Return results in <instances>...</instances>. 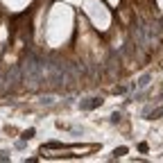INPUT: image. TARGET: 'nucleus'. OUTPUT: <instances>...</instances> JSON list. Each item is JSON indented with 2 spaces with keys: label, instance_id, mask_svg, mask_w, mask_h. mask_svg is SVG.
<instances>
[{
  "label": "nucleus",
  "instance_id": "nucleus-2",
  "mask_svg": "<svg viewBox=\"0 0 163 163\" xmlns=\"http://www.w3.org/2000/svg\"><path fill=\"white\" fill-rule=\"evenodd\" d=\"M32 136H34V129H27V131H25V134H23V138H25V140H30Z\"/></svg>",
  "mask_w": 163,
  "mask_h": 163
},
{
  "label": "nucleus",
  "instance_id": "nucleus-1",
  "mask_svg": "<svg viewBox=\"0 0 163 163\" xmlns=\"http://www.w3.org/2000/svg\"><path fill=\"white\" fill-rule=\"evenodd\" d=\"M147 84H150V75H143L140 82H138V86H147Z\"/></svg>",
  "mask_w": 163,
  "mask_h": 163
},
{
  "label": "nucleus",
  "instance_id": "nucleus-3",
  "mask_svg": "<svg viewBox=\"0 0 163 163\" xmlns=\"http://www.w3.org/2000/svg\"><path fill=\"white\" fill-rule=\"evenodd\" d=\"M125 152H127V147H120V150H116V152H113V154H116V156H122V154H125Z\"/></svg>",
  "mask_w": 163,
  "mask_h": 163
}]
</instances>
